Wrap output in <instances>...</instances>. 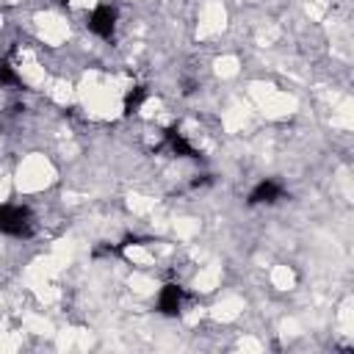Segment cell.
<instances>
[{"label": "cell", "mask_w": 354, "mask_h": 354, "mask_svg": "<svg viewBox=\"0 0 354 354\" xmlns=\"http://www.w3.org/2000/svg\"><path fill=\"white\" fill-rule=\"evenodd\" d=\"M30 213L17 205H0V232L14 235V238H28L30 235Z\"/></svg>", "instance_id": "cell-1"}, {"label": "cell", "mask_w": 354, "mask_h": 354, "mask_svg": "<svg viewBox=\"0 0 354 354\" xmlns=\"http://www.w3.org/2000/svg\"><path fill=\"white\" fill-rule=\"evenodd\" d=\"M88 28H91V33H97V36H102V39L113 36L116 11H113L111 6H97V8L88 14Z\"/></svg>", "instance_id": "cell-2"}, {"label": "cell", "mask_w": 354, "mask_h": 354, "mask_svg": "<svg viewBox=\"0 0 354 354\" xmlns=\"http://www.w3.org/2000/svg\"><path fill=\"white\" fill-rule=\"evenodd\" d=\"M279 196H282V185L277 180H260L249 194V205H271Z\"/></svg>", "instance_id": "cell-3"}, {"label": "cell", "mask_w": 354, "mask_h": 354, "mask_svg": "<svg viewBox=\"0 0 354 354\" xmlns=\"http://www.w3.org/2000/svg\"><path fill=\"white\" fill-rule=\"evenodd\" d=\"M180 304H183V288L169 282L160 288V296H158V307L163 315H177L180 313Z\"/></svg>", "instance_id": "cell-4"}, {"label": "cell", "mask_w": 354, "mask_h": 354, "mask_svg": "<svg viewBox=\"0 0 354 354\" xmlns=\"http://www.w3.org/2000/svg\"><path fill=\"white\" fill-rule=\"evenodd\" d=\"M166 144H169V147H171V152H174V155H180V158H196V149H194V147L185 141V136H183V133H177L174 127H169V130H166Z\"/></svg>", "instance_id": "cell-5"}, {"label": "cell", "mask_w": 354, "mask_h": 354, "mask_svg": "<svg viewBox=\"0 0 354 354\" xmlns=\"http://www.w3.org/2000/svg\"><path fill=\"white\" fill-rule=\"evenodd\" d=\"M144 100H147V88H144V86H136L133 91H127V97H124V113H127V116L136 113Z\"/></svg>", "instance_id": "cell-6"}, {"label": "cell", "mask_w": 354, "mask_h": 354, "mask_svg": "<svg viewBox=\"0 0 354 354\" xmlns=\"http://www.w3.org/2000/svg\"><path fill=\"white\" fill-rule=\"evenodd\" d=\"M17 83V75L8 64H0V86H14Z\"/></svg>", "instance_id": "cell-7"}]
</instances>
